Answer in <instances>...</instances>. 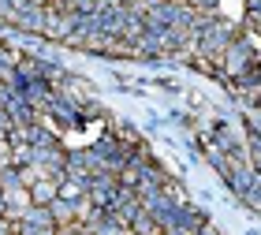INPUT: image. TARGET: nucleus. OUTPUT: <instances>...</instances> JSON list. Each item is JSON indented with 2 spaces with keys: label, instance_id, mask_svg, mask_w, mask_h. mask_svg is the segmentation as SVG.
<instances>
[{
  "label": "nucleus",
  "instance_id": "f257e3e1",
  "mask_svg": "<svg viewBox=\"0 0 261 235\" xmlns=\"http://www.w3.org/2000/svg\"><path fill=\"white\" fill-rule=\"evenodd\" d=\"M56 194H60V187H56L49 175L30 187V202H34V205H53V202H56Z\"/></svg>",
  "mask_w": 261,
  "mask_h": 235
}]
</instances>
